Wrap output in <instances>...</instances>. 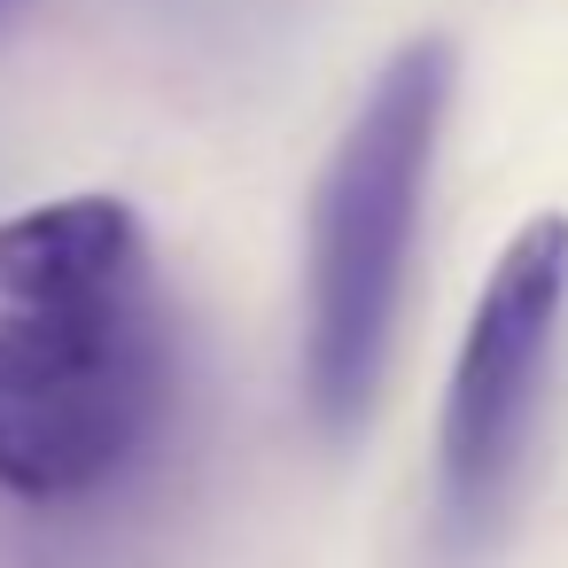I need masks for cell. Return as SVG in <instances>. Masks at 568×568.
<instances>
[{"label":"cell","instance_id":"1","mask_svg":"<svg viewBox=\"0 0 568 568\" xmlns=\"http://www.w3.org/2000/svg\"><path fill=\"white\" fill-rule=\"evenodd\" d=\"M172 327L149 234L118 195L0 219V490H110L164 428Z\"/></svg>","mask_w":568,"mask_h":568},{"label":"cell","instance_id":"4","mask_svg":"<svg viewBox=\"0 0 568 568\" xmlns=\"http://www.w3.org/2000/svg\"><path fill=\"white\" fill-rule=\"evenodd\" d=\"M0 9H9V0H0Z\"/></svg>","mask_w":568,"mask_h":568},{"label":"cell","instance_id":"2","mask_svg":"<svg viewBox=\"0 0 568 568\" xmlns=\"http://www.w3.org/2000/svg\"><path fill=\"white\" fill-rule=\"evenodd\" d=\"M452 48L413 40L397 48L366 102L351 110L343 141L327 149L304 211V413L320 436H358L382 374L389 335L413 273V234L428 203L436 133L452 110Z\"/></svg>","mask_w":568,"mask_h":568},{"label":"cell","instance_id":"3","mask_svg":"<svg viewBox=\"0 0 568 568\" xmlns=\"http://www.w3.org/2000/svg\"><path fill=\"white\" fill-rule=\"evenodd\" d=\"M568 312V219L537 211L506 234L467 312V335L436 405V545L444 560H475L521 490L529 436L552 382V343Z\"/></svg>","mask_w":568,"mask_h":568}]
</instances>
